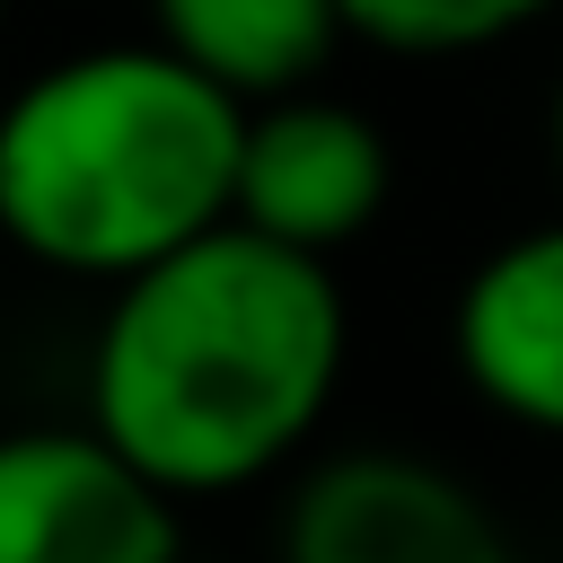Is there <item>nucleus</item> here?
<instances>
[{"label":"nucleus","mask_w":563,"mask_h":563,"mask_svg":"<svg viewBox=\"0 0 563 563\" xmlns=\"http://www.w3.org/2000/svg\"><path fill=\"white\" fill-rule=\"evenodd\" d=\"M563 18V0H343L352 44L387 53V62H466V53H501L528 26Z\"/></svg>","instance_id":"nucleus-8"},{"label":"nucleus","mask_w":563,"mask_h":563,"mask_svg":"<svg viewBox=\"0 0 563 563\" xmlns=\"http://www.w3.org/2000/svg\"><path fill=\"white\" fill-rule=\"evenodd\" d=\"M185 501L158 493L88 413L0 431V563H176Z\"/></svg>","instance_id":"nucleus-5"},{"label":"nucleus","mask_w":563,"mask_h":563,"mask_svg":"<svg viewBox=\"0 0 563 563\" xmlns=\"http://www.w3.org/2000/svg\"><path fill=\"white\" fill-rule=\"evenodd\" d=\"M9 9H18V0H0V35H9Z\"/></svg>","instance_id":"nucleus-11"},{"label":"nucleus","mask_w":563,"mask_h":563,"mask_svg":"<svg viewBox=\"0 0 563 563\" xmlns=\"http://www.w3.org/2000/svg\"><path fill=\"white\" fill-rule=\"evenodd\" d=\"M141 26L176 44L202 79H220L238 106L317 88L352 44L343 0H141Z\"/></svg>","instance_id":"nucleus-7"},{"label":"nucleus","mask_w":563,"mask_h":563,"mask_svg":"<svg viewBox=\"0 0 563 563\" xmlns=\"http://www.w3.org/2000/svg\"><path fill=\"white\" fill-rule=\"evenodd\" d=\"M246 106L176 44L106 35L0 97V246L53 282H123L229 220Z\"/></svg>","instance_id":"nucleus-2"},{"label":"nucleus","mask_w":563,"mask_h":563,"mask_svg":"<svg viewBox=\"0 0 563 563\" xmlns=\"http://www.w3.org/2000/svg\"><path fill=\"white\" fill-rule=\"evenodd\" d=\"M545 167H554V194H563V53H554V79H545Z\"/></svg>","instance_id":"nucleus-9"},{"label":"nucleus","mask_w":563,"mask_h":563,"mask_svg":"<svg viewBox=\"0 0 563 563\" xmlns=\"http://www.w3.org/2000/svg\"><path fill=\"white\" fill-rule=\"evenodd\" d=\"M176 563H211V554H194V545H185V554H176ZM264 563H273V554H264Z\"/></svg>","instance_id":"nucleus-10"},{"label":"nucleus","mask_w":563,"mask_h":563,"mask_svg":"<svg viewBox=\"0 0 563 563\" xmlns=\"http://www.w3.org/2000/svg\"><path fill=\"white\" fill-rule=\"evenodd\" d=\"M273 563H528L493 493L396 440L308 449L282 475Z\"/></svg>","instance_id":"nucleus-3"},{"label":"nucleus","mask_w":563,"mask_h":563,"mask_svg":"<svg viewBox=\"0 0 563 563\" xmlns=\"http://www.w3.org/2000/svg\"><path fill=\"white\" fill-rule=\"evenodd\" d=\"M387 202H396V132L361 97L317 79V88L246 106L229 220L308 255H343L387 220Z\"/></svg>","instance_id":"nucleus-4"},{"label":"nucleus","mask_w":563,"mask_h":563,"mask_svg":"<svg viewBox=\"0 0 563 563\" xmlns=\"http://www.w3.org/2000/svg\"><path fill=\"white\" fill-rule=\"evenodd\" d=\"M449 369L493 422L563 449V211L493 238L457 273Z\"/></svg>","instance_id":"nucleus-6"},{"label":"nucleus","mask_w":563,"mask_h":563,"mask_svg":"<svg viewBox=\"0 0 563 563\" xmlns=\"http://www.w3.org/2000/svg\"><path fill=\"white\" fill-rule=\"evenodd\" d=\"M352 369V299L334 255L211 220L158 264L106 282L79 413L185 510L282 484Z\"/></svg>","instance_id":"nucleus-1"}]
</instances>
